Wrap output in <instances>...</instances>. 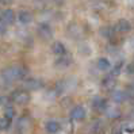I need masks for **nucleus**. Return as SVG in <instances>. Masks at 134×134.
<instances>
[{"label": "nucleus", "instance_id": "28", "mask_svg": "<svg viewBox=\"0 0 134 134\" xmlns=\"http://www.w3.org/2000/svg\"><path fill=\"white\" fill-rule=\"evenodd\" d=\"M133 65H134V61H133Z\"/></svg>", "mask_w": 134, "mask_h": 134}, {"label": "nucleus", "instance_id": "1", "mask_svg": "<svg viewBox=\"0 0 134 134\" xmlns=\"http://www.w3.org/2000/svg\"><path fill=\"white\" fill-rule=\"evenodd\" d=\"M27 75H29V70L25 66H8L2 72V79L8 83H12V81L23 80V79H26Z\"/></svg>", "mask_w": 134, "mask_h": 134}, {"label": "nucleus", "instance_id": "22", "mask_svg": "<svg viewBox=\"0 0 134 134\" xmlns=\"http://www.w3.org/2000/svg\"><path fill=\"white\" fill-rule=\"evenodd\" d=\"M7 26L4 25L3 22H0V35H3V34H5V31H7V29H5Z\"/></svg>", "mask_w": 134, "mask_h": 134}, {"label": "nucleus", "instance_id": "24", "mask_svg": "<svg viewBox=\"0 0 134 134\" xmlns=\"http://www.w3.org/2000/svg\"><path fill=\"white\" fill-rule=\"evenodd\" d=\"M12 3H14V0H0V4H4V5H8Z\"/></svg>", "mask_w": 134, "mask_h": 134}, {"label": "nucleus", "instance_id": "12", "mask_svg": "<svg viewBox=\"0 0 134 134\" xmlns=\"http://www.w3.org/2000/svg\"><path fill=\"white\" fill-rule=\"evenodd\" d=\"M115 85H116V79L114 76H111V75L104 77L103 81H102V87H103L104 90H107V91H113L115 88Z\"/></svg>", "mask_w": 134, "mask_h": 134}, {"label": "nucleus", "instance_id": "21", "mask_svg": "<svg viewBox=\"0 0 134 134\" xmlns=\"http://www.w3.org/2000/svg\"><path fill=\"white\" fill-rule=\"evenodd\" d=\"M4 116H7L8 119L12 121V118L15 116V110L11 107V106H5V110H4Z\"/></svg>", "mask_w": 134, "mask_h": 134}, {"label": "nucleus", "instance_id": "4", "mask_svg": "<svg viewBox=\"0 0 134 134\" xmlns=\"http://www.w3.org/2000/svg\"><path fill=\"white\" fill-rule=\"evenodd\" d=\"M15 19H16V16H15V12L12 10H4L0 14V22H3L5 26L14 25Z\"/></svg>", "mask_w": 134, "mask_h": 134}, {"label": "nucleus", "instance_id": "2", "mask_svg": "<svg viewBox=\"0 0 134 134\" xmlns=\"http://www.w3.org/2000/svg\"><path fill=\"white\" fill-rule=\"evenodd\" d=\"M11 102H14L15 104H27L30 102V93L27 92V90H16L11 93Z\"/></svg>", "mask_w": 134, "mask_h": 134}, {"label": "nucleus", "instance_id": "6", "mask_svg": "<svg viewBox=\"0 0 134 134\" xmlns=\"http://www.w3.org/2000/svg\"><path fill=\"white\" fill-rule=\"evenodd\" d=\"M68 31H69L70 37H73V38L84 37V29H83L81 25H79V23H70L69 27H68Z\"/></svg>", "mask_w": 134, "mask_h": 134}, {"label": "nucleus", "instance_id": "27", "mask_svg": "<svg viewBox=\"0 0 134 134\" xmlns=\"http://www.w3.org/2000/svg\"><path fill=\"white\" fill-rule=\"evenodd\" d=\"M54 3H58V4H61V3H62V0H54Z\"/></svg>", "mask_w": 134, "mask_h": 134}, {"label": "nucleus", "instance_id": "16", "mask_svg": "<svg viewBox=\"0 0 134 134\" xmlns=\"http://www.w3.org/2000/svg\"><path fill=\"white\" fill-rule=\"evenodd\" d=\"M96 66H98V69L99 70H107V69H110V66H111V64H110V61L107 60V58H99L98 61H96Z\"/></svg>", "mask_w": 134, "mask_h": 134}, {"label": "nucleus", "instance_id": "8", "mask_svg": "<svg viewBox=\"0 0 134 134\" xmlns=\"http://www.w3.org/2000/svg\"><path fill=\"white\" fill-rule=\"evenodd\" d=\"M87 113H85V108L83 106H76L72 108V111H70V118H72L73 121H83L85 118Z\"/></svg>", "mask_w": 134, "mask_h": 134}, {"label": "nucleus", "instance_id": "3", "mask_svg": "<svg viewBox=\"0 0 134 134\" xmlns=\"http://www.w3.org/2000/svg\"><path fill=\"white\" fill-rule=\"evenodd\" d=\"M23 85H25V90L37 91V90H41L42 87H43V81L41 80V79H38V77H31V79L25 80Z\"/></svg>", "mask_w": 134, "mask_h": 134}, {"label": "nucleus", "instance_id": "5", "mask_svg": "<svg viewBox=\"0 0 134 134\" xmlns=\"http://www.w3.org/2000/svg\"><path fill=\"white\" fill-rule=\"evenodd\" d=\"M38 34L39 37H41L42 39H45V41H48V39H50L53 37V30L50 27L49 23H42V25H39L38 27Z\"/></svg>", "mask_w": 134, "mask_h": 134}, {"label": "nucleus", "instance_id": "20", "mask_svg": "<svg viewBox=\"0 0 134 134\" xmlns=\"http://www.w3.org/2000/svg\"><path fill=\"white\" fill-rule=\"evenodd\" d=\"M122 66H123V62H118V64H115L114 65V68L111 69V76H114V77H116L118 75L121 73V70H122Z\"/></svg>", "mask_w": 134, "mask_h": 134}, {"label": "nucleus", "instance_id": "7", "mask_svg": "<svg viewBox=\"0 0 134 134\" xmlns=\"http://www.w3.org/2000/svg\"><path fill=\"white\" fill-rule=\"evenodd\" d=\"M70 64H72V57H70L68 53L64 54V56L57 57V60L54 61V66H57V68H60V69L68 68V66H70Z\"/></svg>", "mask_w": 134, "mask_h": 134}, {"label": "nucleus", "instance_id": "19", "mask_svg": "<svg viewBox=\"0 0 134 134\" xmlns=\"http://www.w3.org/2000/svg\"><path fill=\"white\" fill-rule=\"evenodd\" d=\"M11 125V119H8L7 116L0 118V130H7Z\"/></svg>", "mask_w": 134, "mask_h": 134}, {"label": "nucleus", "instance_id": "15", "mask_svg": "<svg viewBox=\"0 0 134 134\" xmlns=\"http://www.w3.org/2000/svg\"><path fill=\"white\" fill-rule=\"evenodd\" d=\"M111 98H113V100L115 102V103H123V102L129 98V95H127L126 91H114Z\"/></svg>", "mask_w": 134, "mask_h": 134}, {"label": "nucleus", "instance_id": "23", "mask_svg": "<svg viewBox=\"0 0 134 134\" xmlns=\"http://www.w3.org/2000/svg\"><path fill=\"white\" fill-rule=\"evenodd\" d=\"M125 131H127V133H134V126H130V125H127V126H125Z\"/></svg>", "mask_w": 134, "mask_h": 134}, {"label": "nucleus", "instance_id": "17", "mask_svg": "<svg viewBox=\"0 0 134 134\" xmlns=\"http://www.w3.org/2000/svg\"><path fill=\"white\" fill-rule=\"evenodd\" d=\"M106 114L108 118H111V119H116V118H119L121 116V111L118 108H113V107H107L106 108Z\"/></svg>", "mask_w": 134, "mask_h": 134}, {"label": "nucleus", "instance_id": "9", "mask_svg": "<svg viewBox=\"0 0 134 134\" xmlns=\"http://www.w3.org/2000/svg\"><path fill=\"white\" fill-rule=\"evenodd\" d=\"M92 107H93V110H96V111H106V108H107V100L104 98L96 96L95 99L92 100Z\"/></svg>", "mask_w": 134, "mask_h": 134}, {"label": "nucleus", "instance_id": "10", "mask_svg": "<svg viewBox=\"0 0 134 134\" xmlns=\"http://www.w3.org/2000/svg\"><path fill=\"white\" fill-rule=\"evenodd\" d=\"M52 52H53L54 56H57V57L64 56V54L68 53V52H66V48L64 46V43L60 42V41H56V42L52 45Z\"/></svg>", "mask_w": 134, "mask_h": 134}, {"label": "nucleus", "instance_id": "26", "mask_svg": "<svg viewBox=\"0 0 134 134\" xmlns=\"http://www.w3.org/2000/svg\"><path fill=\"white\" fill-rule=\"evenodd\" d=\"M127 72H129V73H134V65H133V64L127 65Z\"/></svg>", "mask_w": 134, "mask_h": 134}, {"label": "nucleus", "instance_id": "25", "mask_svg": "<svg viewBox=\"0 0 134 134\" xmlns=\"http://www.w3.org/2000/svg\"><path fill=\"white\" fill-rule=\"evenodd\" d=\"M122 127H121V126H119V127H115L114 130H113V134H122Z\"/></svg>", "mask_w": 134, "mask_h": 134}, {"label": "nucleus", "instance_id": "14", "mask_svg": "<svg viewBox=\"0 0 134 134\" xmlns=\"http://www.w3.org/2000/svg\"><path fill=\"white\" fill-rule=\"evenodd\" d=\"M45 127H46V131L49 134H57L61 130V125L57 121H49V122H46Z\"/></svg>", "mask_w": 134, "mask_h": 134}, {"label": "nucleus", "instance_id": "13", "mask_svg": "<svg viewBox=\"0 0 134 134\" xmlns=\"http://www.w3.org/2000/svg\"><path fill=\"white\" fill-rule=\"evenodd\" d=\"M18 20H19L20 25L26 26V25H29V23H31V20H33V14H31L30 11H26V10L20 11L19 15H18Z\"/></svg>", "mask_w": 134, "mask_h": 134}, {"label": "nucleus", "instance_id": "11", "mask_svg": "<svg viewBox=\"0 0 134 134\" xmlns=\"http://www.w3.org/2000/svg\"><path fill=\"white\" fill-rule=\"evenodd\" d=\"M115 30L118 31V33H129V31L131 30V25H130L129 20H126V19H119V20L116 22Z\"/></svg>", "mask_w": 134, "mask_h": 134}, {"label": "nucleus", "instance_id": "18", "mask_svg": "<svg viewBox=\"0 0 134 134\" xmlns=\"http://www.w3.org/2000/svg\"><path fill=\"white\" fill-rule=\"evenodd\" d=\"M114 33H115V30L113 27H103V29L100 30L102 37H104V38H113L114 37Z\"/></svg>", "mask_w": 134, "mask_h": 134}]
</instances>
